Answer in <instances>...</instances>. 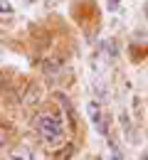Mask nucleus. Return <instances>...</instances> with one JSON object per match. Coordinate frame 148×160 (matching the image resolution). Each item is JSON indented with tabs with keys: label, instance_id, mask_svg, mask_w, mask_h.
<instances>
[{
	"label": "nucleus",
	"instance_id": "1",
	"mask_svg": "<svg viewBox=\"0 0 148 160\" xmlns=\"http://www.w3.org/2000/svg\"><path fill=\"white\" fill-rule=\"evenodd\" d=\"M35 128L40 133V138L47 143V145H59L64 138V128H62V121L52 113H40L37 121H35Z\"/></svg>",
	"mask_w": 148,
	"mask_h": 160
},
{
	"label": "nucleus",
	"instance_id": "2",
	"mask_svg": "<svg viewBox=\"0 0 148 160\" xmlns=\"http://www.w3.org/2000/svg\"><path fill=\"white\" fill-rule=\"evenodd\" d=\"M5 140H8V133H5V131H3V128H0V148H3V145H5Z\"/></svg>",
	"mask_w": 148,
	"mask_h": 160
}]
</instances>
